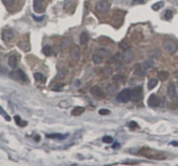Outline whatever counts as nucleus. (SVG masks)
I'll return each instance as SVG.
<instances>
[{"label":"nucleus","instance_id":"obj_28","mask_svg":"<svg viewBox=\"0 0 178 166\" xmlns=\"http://www.w3.org/2000/svg\"><path fill=\"white\" fill-rule=\"evenodd\" d=\"M157 83H158L157 79H155V78L150 79V80L148 81V89L149 91L153 90V89L157 85Z\"/></svg>","mask_w":178,"mask_h":166},{"label":"nucleus","instance_id":"obj_29","mask_svg":"<svg viewBox=\"0 0 178 166\" xmlns=\"http://www.w3.org/2000/svg\"><path fill=\"white\" fill-rule=\"evenodd\" d=\"M68 136V134L63 136L59 133H56V134H50V135H46V137H50V138H55V139H65L66 137Z\"/></svg>","mask_w":178,"mask_h":166},{"label":"nucleus","instance_id":"obj_7","mask_svg":"<svg viewBox=\"0 0 178 166\" xmlns=\"http://www.w3.org/2000/svg\"><path fill=\"white\" fill-rule=\"evenodd\" d=\"M33 8H34V10L38 13H42L46 10L45 5L43 3V0H34Z\"/></svg>","mask_w":178,"mask_h":166},{"label":"nucleus","instance_id":"obj_42","mask_svg":"<svg viewBox=\"0 0 178 166\" xmlns=\"http://www.w3.org/2000/svg\"><path fill=\"white\" fill-rule=\"evenodd\" d=\"M138 124L135 123V122H134V121H132V122H130L129 123H128V127L130 128V129H132V130H134V129H135V128H138Z\"/></svg>","mask_w":178,"mask_h":166},{"label":"nucleus","instance_id":"obj_23","mask_svg":"<svg viewBox=\"0 0 178 166\" xmlns=\"http://www.w3.org/2000/svg\"><path fill=\"white\" fill-rule=\"evenodd\" d=\"M157 76H158L160 80L166 81L168 79V77H169V73L167 71H165V70H161V71H159L157 73Z\"/></svg>","mask_w":178,"mask_h":166},{"label":"nucleus","instance_id":"obj_25","mask_svg":"<svg viewBox=\"0 0 178 166\" xmlns=\"http://www.w3.org/2000/svg\"><path fill=\"white\" fill-rule=\"evenodd\" d=\"M125 79H126L125 75H123V74H121V73L116 74V75L113 77V80H114L115 82H116V83H122V82L125 81Z\"/></svg>","mask_w":178,"mask_h":166},{"label":"nucleus","instance_id":"obj_53","mask_svg":"<svg viewBox=\"0 0 178 166\" xmlns=\"http://www.w3.org/2000/svg\"><path fill=\"white\" fill-rule=\"evenodd\" d=\"M177 84H178V77H177Z\"/></svg>","mask_w":178,"mask_h":166},{"label":"nucleus","instance_id":"obj_34","mask_svg":"<svg viewBox=\"0 0 178 166\" xmlns=\"http://www.w3.org/2000/svg\"><path fill=\"white\" fill-rule=\"evenodd\" d=\"M119 46H120V49H122V50H128L129 48H130V45H129V44L128 43H127L126 41H122V42H120V45H119Z\"/></svg>","mask_w":178,"mask_h":166},{"label":"nucleus","instance_id":"obj_44","mask_svg":"<svg viewBox=\"0 0 178 166\" xmlns=\"http://www.w3.org/2000/svg\"><path fill=\"white\" fill-rule=\"evenodd\" d=\"M99 113L101 115H109L111 113V111L109 110H107V109H101V110L99 111Z\"/></svg>","mask_w":178,"mask_h":166},{"label":"nucleus","instance_id":"obj_52","mask_svg":"<svg viewBox=\"0 0 178 166\" xmlns=\"http://www.w3.org/2000/svg\"><path fill=\"white\" fill-rule=\"evenodd\" d=\"M97 1H99V2H106L108 0H97Z\"/></svg>","mask_w":178,"mask_h":166},{"label":"nucleus","instance_id":"obj_38","mask_svg":"<svg viewBox=\"0 0 178 166\" xmlns=\"http://www.w3.org/2000/svg\"><path fill=\"white\" fill-rule=\"evenodd\" d=\"M135 74L138 75L139 77H144L146 75V71L144 69L143 70L142 69H137V70H135Z\"/></svg>","mask_w":178,"mask_h":166},{"label":"nucleus","instance_id":"obj_16","mask_svg":"<svg viewBox=\"0 0 178 166\" xmlns=\"http://www.w3.org/2000/svg\"><path fill=\"white\" fill-rule=\"evenodd\" d=\"M18 46L24 52H29L30 49H31V46H30V44L28 42H25V41H20L18 42Z\"/></svg>","mask_w":178,"mask_h":166},{"label":"nucleus","instance_id":"obj_41","mask_svg":"<svg viewBox=\"0 0 178 166\" xmlns=\"http://www.w3.org/2000/svg\"><path fill=\"white\" fill-rule=\"evenodd\" d=\"M119 58H120V54L116 53L114 56H112V58L108 61V63H113V62L115 63V62H117V60H119Z\"/></svg>","mask_w":178,"mask_h":166},{"label":"nucleus","instance_id":"obj_5","mask_svg":"<svg viewBox=\"0 0 178 166\" xmlns=\"http://www.w3.org/2000/svg\"><path fill=\"white\" fill-rule=\"evenodd\" d=\"M70 56L72 57V59L75 62L79 61L80 56V47L76 45H73L71 49H70Z\"/></svg>","mask_w":178,"mask_h":166},{"label":"nucleus","instance_id":"obj_24","mask_svg":"<svg viewBox=\"0 0 178 166\" xmlns=\"http://www.w3.org/2000/svg\"><path fill=\"white\" fill-rule=\"evenodd\" d=\"M14 119H15L16 123H17L18 126H20V127H25V126L27 125V122H26V121H23L19 116H14Z\"/></svg>","mask_w":178,"mask_h":166},{"label":"nucleus","instance_id":"obj_51","mask_svg":"<svg viewBox=\"0 0 178 166\" xmlns=\"http://www.w3.org/2000/svg\"><path fill=\"white\" fill-rule=\"evenodd\" d=\"M35 139H36V141H39V136H37Z\"/></svg>","mask_w":178,"mask_h":166},{"label":"nucleus","instance_id":"obj_36","mask_svg":"<svg viewBox=\"0 0 178 166\" xmlns=\"http://www.w3.org/2000/svg\"><path fill=\"white\" fill-rule=\"evenodd\" d=\"M102 141H103L104 143H106V144H111V143H113L114 139H113V137H110V136H104V137H102Z\"/></svg>","mask_w":178,"mask_h":166},{"label":"nucleus","instance_id":"obj_49","mask_svg":"<svg viewBox=\"0 0 178 166\" xmlns=\"http://www.w3.org/2000/svg\"><path fill=\"white\" fill-rule=\"evenodd\" d=\"M170 3H172L173 4H178V0H170Z\"/></svg>","mask_w":178,"mask_h":166},{"label":"nucleus","instance_id":"obj_20","mask_svg":"<svg viewBox=\"0 0 178 166\" xmlns=\"http://www.w3.org/2000/svg\"><path fill=\"white\" fill-rule=\"evenodd\" d=\"M96 54L101 57H107V56H110V52L106 49H99V50H97Z\"/></svg>","mask_w":178,"mask_h":166},{"label":"nucleus","instance_id":"obj_11","mask_svg":"<svg viewBox=\"0 0 178 166\" xmlns=\"http://www.w3.org/2000/svg\"><path fill=\"white\" fill-rule=\"evenodd\" d=\"M148 104L151 107H156V106H159L160 100H159V98L155 95H151L149 97L148 100Z\"/></svg>","mask_w":178,"mask_h":166},{"label":"nucleus","instance_id":"obj_9","mask_svg":"<svg viewBox=\"0 0 178 166\" xmlns=\"http://www.w3.org/2000/svg\"><path fill=\"white\" fill-rule=\"evenodd\" d=\"M123 18H124V13L121 12V11H115L114 13V17H113V24L115 23H119V26L122 24V21H123Z\"/></svg>","mask_w":178,"mask_h":166},{"label":"nucleus","instance_id":"obj_35","mask_svg":"<svg viewBox=\"0 0 178 166\" xmlns=\"http://www.w3.org/2000/svg\"><path fill=\"white\" fill-rule=\"evenodd\" d=\"M93 61L95 63H97V64L101 63H102V57L100 56L99 55H97V54H95V55H94V56H93Z\"/></svg>","mask_w":178,"mask_h":166},{"label":"nucleus","instance_id":"obj_17","mask_svg":"<svg viewBox=\"0 0 178 166\" xmlns=\"http://www.w3.org/2000/svg\"><path fill=\"white\" fill-rule=\"evenodd\" d=\"M8 63H9V66L12 69H15L18 65V60H17V56L15 55H11L9 57V60H8Z\"/></svg>","mask_w":178,"mask_h":166},{"label":"nucleus","instance_id":"obj_27","mask_svg":"<svg viewBox=\"0 0 178 166\" xmlns=\"http://www.w3.org/2000/svg\"><path fill=\"white\" fill-rule=\"evenodd\" d=\"M17 71H18V77H19V79H20V80H22L23 82H28L27 76L25 75V73L21 69L17 70Z\"/></svg>","mask_w":178,"mask_h":166},{"label":"nucleus","instance_id":"obj_12","mask_svg":"<svg viewBox=\"0 0 178 166\" xmlns=\"http://www.w3.org/2000/svg\"><path fill=\"white\" fill-rule=\"evenodd\" d=\"M118 88L117 84H111L107 87V92L109 96H115L117 93Z\"/></svg>","mask_w":178,"mask_h":166},{"label":"nucleus","instance_id":"obj_39","mask_svg":"<svg viewBox=\"0 0 178 166\" xmlns=\"http://www.w3.org/2000/svg\"><path fill=\"white\" fill-rule=\"evenodd\" d=\"M173 17V12L171 10H166L165 11V18L167 20H170Z\"/></svg>","mask_w":178,"mask_h":166},{"label":"nucleus","instance_id":"obj_37","mask_svg":"<svg viewBox=\"0 0 178 166\" xmlns=\"http://www.w3.org/2000/svg\"><path fill=\"white\" fill-rule=\"evenodd\" d=\"M0 115H2L7 121H11V117H10V116H8V114L5 112V111H4V109L0 106Z\"/></svg>","mask_w":178,"mask_h":166},{"label":"nucleus","instance_id":"obj_43","mask_svg":"<svg viewBox=\"0 0 178 166\" xmlns=\"http://www.w3.org/2000/svg\"><path fill=\"white\" fill-rule=\"evenodd\" d=\"M144 0H133L131 4L132 5H137V4H143Z\"/></svg>","mask_w":178,"mask_h":166},{"label":"nucleus","instance_id":"obj_18","mask_svg":"<svg viewBox=\"0 0 178 166\" xmlns=\"http://www.w3.org/2000/svg\"><path fill=\"white\" fill-rule=\"evenodd\" d=\"M88 35L87 32H82L80 36V42L82 45H85L88 42Z\"/></svg>","mask_w":178,"mask_h":166},{"label":"nucleus","instance_id":"obj_19","mask_svg":"<svg viewBox=\"0 0 178 166\" xmlns=\"http://www.w3.org/2000/svg\"><path fill=\"white\" fill-rule=\"evenodd\" d=\"M98 43L101 44V45H107L111 44V43H112V40L109 39L108 38L103 36V37H101V38H98Z\"/></svg>","mask_w":178,"mask_h":166},{"label":"nucleus","instance_id":"obj_50","mask_svg":"<svg viewBox=\"0 0 178 166\" xmlns=\"http://www.w3.org/2000/svg\"><path fill=\"white\" fill-rule=\"evenodd\" d=\"M171 144H174V145H176V146H178L177 142H172V143H171Z\"/></svg>","mask_w":178,"mask_h":166},{"label":"nucleus","instance_id":"obj_40","mask_svg":"<svg viewBox=\"0 0 178 166\" xmlns=\"http://www.w3.org/2000/svg\"><path fill=\"white\" fill-rule=\"evenodd\" d=\"M15 0H3V3H4V5H6L7 7H11L13 3H14Z\"/></svg>","mask_w":178,"mask_h":166},{"label":"nucleus","instance_id":"obj_15","mask_svg":"<svg viewBox=\"0 0 178 166\" xmlns=\"http://www.w3.org/2000/svg\"><path fill=\"white\" fill-rule=\"evenodd\" d=\"M161 55H162V52L158 48L154 49V50H150L148 52V56L151 58H158L159 56H161Z\"/></svg>","mask_w":178,"mask_h":166},{"label":"nucleus","instance_id":"obj_45","mask_svg":"<svg viewBox=\"0 0 178 166\" xmlns=\"http://www.w3.org/2000/svg\"><path fill=\"white\" fill-rule=\"evenodd\" d=\"M32 17H33V19H35L36 21H38V22H40V21H42L44 18H45V17L44 16H42V17H36L35 15H32Z\"/></svg>","mask_w":178,"mask_h":166},{"label":"nucleus","instance_id":"obj_10","mask_svg":"<svg viewBox=\"0 0 178 166\" xmlns=\"http://www.w3.org/2000/svg\"><path fill=\"white\" fill-rule=\"evenodd\" d=\"M134 57V52L131 51V50H126L124 52H123V55H122V58L123 60L126 62V63H130L131 61H133Z\"/></svg>","mask_w":178,"mask_h":166},{"label":"nucleus","instance_id":"obj_6","mask_svg":"<svg viewBox=\"0 0 178 166\" xmlns=\"http://www.w3.org/2000/svg\"><path fill=\"white\" fill-rule=\"evenodd\" d=\"M110 8V4L107 2H99L95 5V10L100 13H106L108 11Z\"/></svg>","mask_w":178,"mask_h":166},{"label":"nucleus","instance_id":"obj_46","mask_svg":"<svg viewBox=\"0 0 178 166\" xmlns=\"http://www.w3.org/2000/svg\"><path fill=\"white\" fill-rule=\"evenodd\" d=\"M88 5H89V3H88V2H86L85 3V15L84 16H86L87 15V10H88Z\"/></svg>","mask_w":178,"mask_h":166},{"label":"nucleus","instance_id":"obj_4","mask_svg":"<svg viewBox=\"0 0 178 166\" xmlns=\"http://www.w3.org/2000/svg\"><path fill=\"white\" fill-rule=\"evenodd\" d=\"M90 93L94 97V98H97L98 99H102L104 97H105V94L104 92L102 91V90L97 86V85H94L93 86L91 89H90Z\"/></svg>","mask_w":178,"mask_h":166},{"label":"nucleus","instance_id":"obj_22","mask_svg":"<svg viewBox=\"0 0 178 166\" xmlns=\"http://www.w3.org/2000/svg\"><path fill=\"white\" fill-rule=\"evenodd\" d=\"M102 73H103L104 77L108 78V77H109L112 75V73H113V69H112L110 66H106V67L103 69Z\"/></svg>","mask_w":178,"mask_h":166},{"label":"nucleus","instance_id":"obj_48","mask_svg":"<svg viewBox=\"0 0 178 166\" xmlns=\"http://www.w3.org/2000/svg\"><path fill=\"white\" fill-rule=\"evenodd\" d=\"M64 86V84H59V85H58V86H56L53 90H56V91H59L60 88H62Z\"/></svg>","mask_w":178,"mask_h":166},{"label":"nucleus","instance_id":"obj_47","mask_svg":"<svg viewBox=\"0 0 178 166\" xmlns=\"http://www.w3.org/2000/svg\"><path fill=\"white\" fill-rule=\"evenodd\" d=\"M113 149H119L120 147V144H119V143H117V142H115L114 144H113Z\"/></svg>","mask_w":178,"mask_h":166},{"label":"nucleus","instance_id":"obj_30","mask_svg":"<svg viewBox=\"0 0 178 166\" xmlns=\"http://www.w3.org/2000/svg\"><path fill=\"white\" fill-rule=\"evenodd\" d=\"M34 78L38 82H42V83L46 82V77L41 73H39V72H37V73L34 74Z\"/></svg>","mask_w":178,"mask_h":166},{"label":"nucleus","instance_id":"obj_32","mask_svg":"<svg viewBox=\"0 0 178 166\" xmlns=\"http://www.w3.org/2000/svg\"><path fill=\"white\" fill-rule=\"evenodd\" d=\"M66 75V70L65 69H63V70H59L58 71V74L56 76L57 79H61V78H64Z\"/></svg>","mask_w":178,"mask_h":166},{"label":"nucleus","instance_id":"obj_21","mask_svg":"<svg viewBox=\"0 0 178 166\" xmlns=\"http://www.w3.org/2000/svg\"><path fill=\"white\" fill-rule=\"evenodd\" d=\"M85 107H80V106H77V107H75L73 110H72V116H80V115H81L84 111H85Z\"/></svg>","mask_w":178,"mask_h":166},{"label":"nucleus","instance_id":"obj_1","mask_svg":"<svg viewBox=\"0 0 178 166\" xmlns=\"http://www.w3.org/2000/svg\"><path fill=\"white\" fill-rule=\"evenodd\" d=\"M142 98V90L141 86L134 87L130 90V99L133 102H138Z\"/></svg>","mask_w":178,"mask_h":166},{"label":"nucleus","instance_id":"obj_2","mask_svg":"<svg viewBox=\"0 0 178 166\" xmlns=\"http://www.w3.org/2000/svg\"><path fill=\"white\" fill-rule=\"evenodd\" d=\"M117 100L120 103H127L130 100V90L124 89L117 95Z\"/></svg>","mask_w":178,"mask_h":166},{"label":"nucleus","instance_id":"obj_3","mask_svg":"<svg viewBox=\"0 0 178 166\" xmlns=\"http://www.w3.org/2000/svg\"><path fill=\"white\" fill-rule=\"evenodd\" d=\"M164 48L169 53L173 54L177 50V45L173 40H166L164 42Z\"/></svg>","mask_w":178,"mask_h":166},{"label":"nucleus","instance_id":"obj_31","mask_svg":"<svg viewBox=\"0 0 178 166\" xmlns=\"http://www.w3.org/2000/svg\"><path fill=\"white\" fill-rule=\"evenodd\" d=\"M163 6H164V2L163 1H160L158 3H155V4H153L152 5V9L154 10H158L162 9Z\"/></svg>","mask_w":178,"mask_h":166},{"label":"nucleus","instance_id":"obj_8","mask_svg":"<svg viewBox=\"0 0 178 166\" xmlns=\"http://www.w3.org/2000/svg\"><path fill=\"white\" fill-rule=\"evenodd\" d=\"M13 37H14V32H13L12 30H9V29L5 30L2 33V38L5 43L10 42L13 38Z\"/></svg>","mask_w":178,"mask_h":166},{"label":"nucleus","instance_id":"obj_33","mask_svg":"<svg viewBox=\"0 0 178 166\" xmlns=\"http://www.w3.org/2000/svg\"><path fill=\"white\" fill-rule=\"evenodd\" d=\"M42 52L46 56H50L52 54V48L49 45H46V46H44Z\"/></svg>","mask_w":178,"mask_h":166},{"label":"nucleus","instance_id":"obj_14","mask_svg":"<svg viewBox=\"0 0 178 166\" xmlns=\"http://www.w3.org/2000/svg\"><path fill=\"white\" fill-rule=\"evenodd\" d=\"M75 4H76V2L74 0H65L64 3V9L66 11H70L72 9L75 7Z\"/></svg>","mask_w":178,"mask_h":166},{"label":"nucleus","instance_id":"obj_26","mask_svg":"<svg viewBox=\"0 0 178 166\" xmlns=\"http://www.w3.org/2000/svg\"><path fill=\"white\" fill-rule=\"evenodd\" d=\"M154 65V61L152 59H148V60H145L142 63V67L144 70H148L149 68H151L152 66Z\"/></svg>","mask_w":178,"mask_h":166},{"label":"nucleus","instance_id":"obj_13","mask_svg":"<svg viewBox=\"0 0 178 166\" xmlns=\"http://www.w3.org/2000/svg\"><path fill=\"white\" fill-rule=\"evenodd\" d=\"M168 96L170 98L174 99L177 96V91H176V86L173 83H171L169 87H168Z\"/></svg>","mask_w":178,"mask_h":166}]
</instances>
